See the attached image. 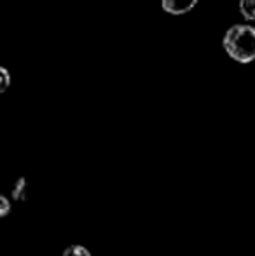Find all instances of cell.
<instances>
[{
	"instance_id": "obj_4",
	"label": "cell",
	"mask_w": 255,
	"mask_h": 256,
	"mask_svg": "<svg viewBox=\"0 0 255 256\" xmlns=\"http://www.w3.org/2000/svg\"><path fill=\"white\" fill-rule=\"evenodd\" d=\"M25 196H27V182H25V178H20L13 188V197L16 200H23Z\"/></svg>"
},
{
	"instance_id": "obj_6",
	"label": "cell",
	"mask_w": 255,
	"mask_h": 256,
	"mask_svg": "<svg viewBox=\"0 0 255 256\" xmlns=\"http://www.w3.org/2000/svg\"><path fill=\"white\" fill-rule=\"evenodd\" d=\"M9 82H11L9 72H7L6 68H0V92H4L9 88Z\"/></svg>"
},
{
	"instance_id": "obj_7",
	"label": "cell",
	"mask_w": 255,
	"mask_h": 256,
	"mask_svg": "<svg viewBox=\"0 0 255 256\" xmlns=\"http://www.w3.org/2000/svg\"><path fill=\"white\" fill-rule=\"evenodd\" d=\"M11 211V204L6 197H0V216H7V212Z\"/></svg>"
},
{
	"instance_id": "obj_1",
	"label": "cell",
	"mask_w": 255,
	"mask_h": 256,
	"mask_svg": "<svg viewBox=\"0 0 255 256\" xmlns=\"http://www.w3.org/2000/svg\"><path fill=\"white\" fill-rule=\"evenodd\" d=\"M224 49L238 63L255 60V28L250 24H234L224 35Z\"/></svg>"
},
{
	"instance_id": "obj_5",
	"label": "cell",
	"mask_w": 255,
	"mask_h": 256,
	"mask_svg": "<svg viewBox=\"0 0 255 256\" xmlns=\"http://www.w3.org/2000/svg\"><path fill=\"white\" fill-rule=\"evenodd\" d=\"M63 256H91L88 250L84 246H79V244H74V246L67 248L63 251Z\"/></svg>"
},
{
	"instance_id": "obj_2",
	"label": "cell",
	"mask_w": 255,
	"mask_h": 256,
	"mask_svg": "<svg viewBox=\"0 0 255 256\" xmlns=\"http://www.w3.org/2000/svg\"><path fill=\"white\" fill-rule=\"evenodd\" d=\"M199 0H161V6H163V10H166L168 14H185L189 10H192L196 7V4Z\"/></svg>"
},
{
	"instance_id": "obj_3",
	"label": "cell",
	"mask_w": 255,
	"mask_h": 256,
	"mask_svg": "<svg viewBox=\"0 0 255 256\" xmlns=\"http://www.w3.org/2000/svg\"><path fill=\"white\" fill-rule=\"evenodd\" d=\"M239 10L245 20L255 21V0H239Z\"/></svg>"
}]
</instances>
